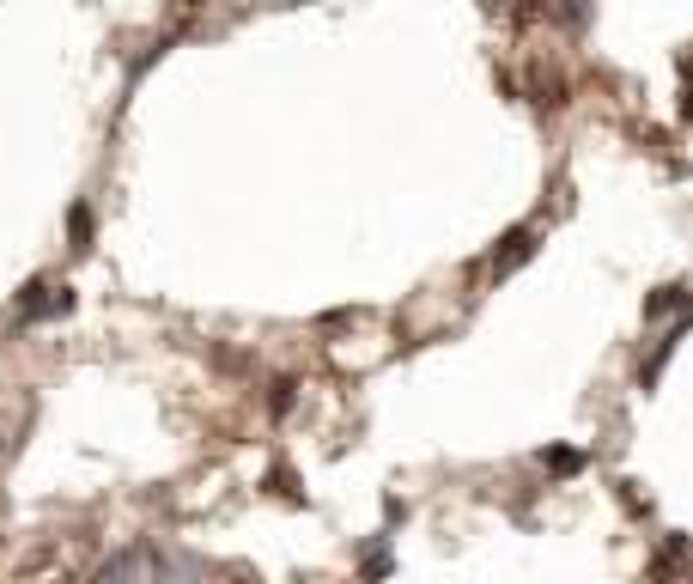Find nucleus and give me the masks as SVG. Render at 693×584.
<instances>
[{"label": "nucleus", "instance_id": "nucleus-1", "mask_svg": "<svg viewBox=\"0 0 693 584\" xmlns=\"http://www.w3.org/2000/svg\"><path fill=\"white\" fill-rule=\"evenodd\" d=\"M73 311V292L67 286H49V280H31L19 292V323H43V317H67Z\"/></svg>", "mask_w": 693, "mask_h": 584}, {"label": "nucleus", "instance_id": "nucleus-2", "mask_svg": "<svg viewBox=\"0 0 693 584\" xmlns=\"http://www.w3.org/2000/svg\"><path fill=\"white\" fill-rule=\"evenodd\" d=\"M529 256H535V226H517V232L493 250V274H511V268L529 262Z\"/></svg>", "mask_w": 693, "mask_h": 584}, {"label": "nucleus", "instance_id": "nucleus-3", "mask_svg": "<svg viewBox=\"0 0 693 584\" xmlns=\"http://www.w3.org/2000/svg\"><path fill=\"white\" fill-rule=\"evenodd\" d=\"M681 305H687V286H681V280H669V286H657L651 299H645V317H663V311H675V317H681Z\"/></svg>", "mask_w": 693, "mask_h": 584}, {"label": "nucleus", "instance_id": "nucleus-4", "mask_svg": "<svg viewBox=\"0 0 693 584\" xmlns=\"http://www.w3.org/2000/svg\"><path fill=\"white\" fill-rule=\"evenodd\" d=\"M73 250H92V207H73Z\"/></svg>", "mask_w": 693, "mask_h": 584}, {"label": "nucleus", "instance_id": "nucleus-5", "mask_svg": "<svg viewBox=\"0 0 693 584\" xmlns=\"http://www.w3.org/2000/svg\"><path fill=\"white\" fill-rule=\"evenodd\" d=\"M542 463H548L554 475H572V469H578L584 457H578V451H542Z\"/></svg>", "mask_w": 693, "mask_h": 584}, {"label": "nucleus", "instance_id": "nucleus-6", "mask_svg": "<svg viewBox=\"0 0 693 584\" xmlns=\"http://www.w3.org/2000/svg\"><path fill=\"white\" fill-rule=\"evenodd\" d=\"M383 572H390V554L371 548V554H365V578H383Z\"/></svg>", "mask_w": 693, "mask_h": 584}]
</instances>
